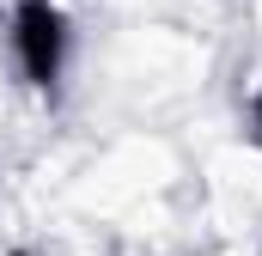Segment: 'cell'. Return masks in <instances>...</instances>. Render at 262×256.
I'll use <instances>...</instances> for the list:
<instances>
[{
	"mask_svg": "<svg viewBox=\"0 0 262 256\" xmlns=\"http://www.w3.org/2000/svg\"><path fill=\"white\" fill-rule=\"evenodd\" d=\"M12 61L25 73L31 92H55L67 73V49H73V25H67L61 0H12Z\"/></svg>",
	"mask_w": 262,
	"mask_h": 256,
	"instance_id": "6da1fadb",
	"label": "cell"
},
{
	"mask_svg": "<svg viewBox=\"0 0 262 256\" xmlns=\"http://www.w3.org/2000/svg\"><path fill=\"white\" fill-rule=\"evenodd\" d=\"M250 140L262 146V86H256V98H250Z\"/></svg>",
	"mask_w": 262,
	"mask_h": 256,
	"instance_id": "7a4b0ae2",
	"label": "cell"
},
{
	"mask_svg": "<svg viewBox=\"0 0 262 256\" xmlns=\"http://www.w3.org/2000/svg\"><path fill=\"white\" fill-rule=\"evenodd\" d=\"M12 256H31V250H12Z\"/></svg>",
	"mask_w": 262,
	"mask_h": 256,
	"instance_id": "3957f363",
	"label": "cell"
}]
</instances>
